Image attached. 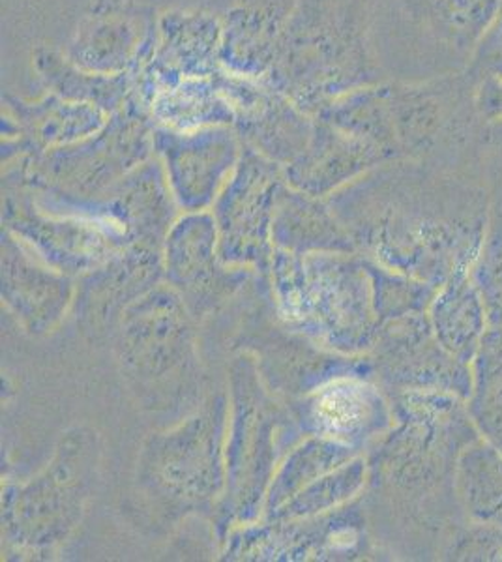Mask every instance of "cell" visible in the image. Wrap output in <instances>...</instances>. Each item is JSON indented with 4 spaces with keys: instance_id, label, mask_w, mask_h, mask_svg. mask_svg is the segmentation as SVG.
<instances>
[{
    "instance_id": "cell-1",
    "label": "cell",
    "mask_w": 502,
    "mask_h": 562,
    "mask_svg": "<svg viewBox=\"0 0 502 562\" xmlns=\"http://www.w3.org/2000/svg\"><path fill=\"white\" fill-rule=\"evenodd\" d=\"M362 394L353 384H334L319 402V415L336 431L349 429L362 413Z\"/></svg>"
}]
</instances>
